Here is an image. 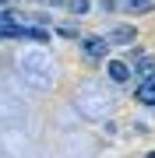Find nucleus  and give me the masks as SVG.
Masks as SVG:
<instances>
[{
	"mask_svg": "<svg viewBox=\"0 0 155 158\" xmlns=\"http://www.w3.org/2000/svg\"><path fill=\"white\" fill-rule=\"evenodd\" d=\"M81 56L85 60H92V63H106L109 60V42H106V35H81Z\"/></svg>",
	"mask_w": 155,
	"mask_h": 158,
	"instance_id": "nucleus-1",
	"label": "nucleus"
},
{
	"mask_svg": "<svg viewBox=\"0 0 155 158\" xmlns=\"http://www.w3.org/2000/svg\"><path fill=\"white\" fill-rule=\"evenodd\" d=\"M106 77H109V85H131V81H134L131 63L120 60V56H109L106 60Z\"/></svg>",
	"mask_w": 155,
	"mask_h": 158,
	"instance_id": "nucleus-2",
	"label": "nucleus"
},
{
	"mask_svg": "<svg viewBox=\"0 0 155 158\" xmlns=\"http://www.w3.org/2000/svg\"><path fill=\"white\" fill-rule=\"evenodd\" d=\"M106 42H109V49H113V46H134L138 42V28H134V25H113V28L106 32Z\"/></svg>",
	"mask_w": 155,
	"mask_h": 158,
	"instance_id": "nucleus-3",
	"label": "nucleus"
},
{
	"mask_svg": "<svg viewBox=\"0 0 155 158\" xmlns=\"http://www.w3.org/2000/svg\"><path fill=\"white\" fill-rule=\"evenodd\" d=\"M116 11L127 18H141V14L155 11V0H116Z\"/></svg>",
	"mask_w": 155,
	"mask_h": 158,
	"instance_id": "nucleus-4",
	"label": "nucleus"
},
{
	"mask_svg": "<svg viewBox=\"0 0 155 158\" xmlns=\"http://www.w3.org/2000/svg\"><path fill=\"white\" fill-rule=\"evenodd\" d=\"M134 98H138L141 106L155 109V74H152L148 81H141V85H138V91H134Z\"/></svg>",
	"mask_w": 155,
	"mask_h": 158,
	"instance_id": "nucleus-5",
	"label": "nucleus"
},
{
	"mask_svg": "<svg viewBox=\"0 0 155 158\" xmlns=\"http://www.w3.org/2000/svg\"><path fill=\"white\" fill-rule=\"evenodd\" d=\"M131 74L138 77V85H141V81H148L152 74H155V56H141L138 63H131Z\"/></svg>",
	"mask_w": 155,
	"mask_h": 158,
	"instance_id": "nucleus-6",
	"label": "nucleus"
},
{
	"mask_svg": "<svg viewBox=\"0 0 155 158\" xmlns=\"http://www.w3.org/2000/svg\"><path fill=\"white\" fill-rule=\"evenodd\" d=\"M92 0H63V11H67L71 18H85V14H92Z\"/></svg>",
	"mask_w": 155,
	"mask_h": 158,
	"instance_id": "nucleus-7",
	"label": "nucleus"
},
{
	"mask_svg": "<svg viewBox=\"0 0 155 158\" xmlns=\"http://www.w3.org/2000/svg\"><path fill=\"white\" fill-rule=\"evenodd\" d=\"M53 32H57L60 39H81V32H78V25H74V21H63V25H57Z\"/></svg>",
	"mask_w": 155,
	"mask_h": 158,
	"instance_id": "nucleus-8",
	"label": "nucleus"
},
{
	"mask_svg": "<svg viewBox=\"0 0 155 158\" xmlns=\"http://www.w3.org/2000/svg\"><path fill=\"white\" fill-rule=\"evenodd\" d=\"M35 4H46V7H63V0H35Z\"/></svg>",
	"mask_w": 155,
	"mask_h": 158,
	"instance_id": "nucleus-9",
	"label": "nucleus"
},
{
	"mask_svg": "<svg viewBox=\"0 0 155 158\" xmlns=\"http://www.w3.org/2000/svg\"><path fill=\"white\" fill-rule=\"evenodd\" d=\"M144 158H155V151H148V155H144Z\"/></svg>",
	"mask_w": 155,
	"mask_h": 158,
	"instance_id": "nucleus-10",
	"label": "nucleus"
}]
</instances>
